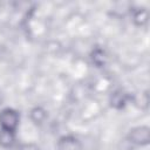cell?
I'll use <instances>...</instances> for the list:
<instances>
[{"label": "cell", "mask_w": 150, "mask_h": 150, "mask_svg": "<svg viewBox=\"0 0 150 150\" xmlns=\"http://www.w3.org/2000/svg\"><path fill=\"white\" fill-rule=\"evenodd\" d=\"M19 124V114L11 108H6L0 112V127L1 130L13 132Z\"/></svg>", "instance_id": "1"}, {"label": "cell", "mask_w": 150, "mask_h": 150, "mask_svg": "<svg viewBox=\"0 0 150 150\" xmlns=\"http://www.w3.org/2000/svg\"><path fill=\"white\" fill-rule=\"evenodd\" d=\"M12 142H13V132L1 130V132H0V143L4 146H8V145L12 144Z\"/></svg>", "instance_id": "4"}, {"label": "cell", "mask_w": 150, "mask_h": 150, "mask_svg": "<svg viewBox=\"0 0 150 150\" xmlns=\"http://www.w3.org/2000/svg\"><path fill=\"white\" fill-rule=\"evenodd\" d=\"M129 139L131 143H135L137 145H144L149 143L150 139V131L148 127H136L129 132Z\"/></svg>", "instance_id": "2"}, {"label": "cell", "mask_w": 150, "mask_h": 150, "mask_svg": "<svg viewBox=\"0 0 150 150\" xmlns=\"http://www.w3.org/2000/svg\"><path fill=\"white\" fill-rule=\"evenodd\" d=\"M56 150H81V145L76 137L63 136L59 139Z\"/></svg>", "instance_id": "3"}]
</instances>
